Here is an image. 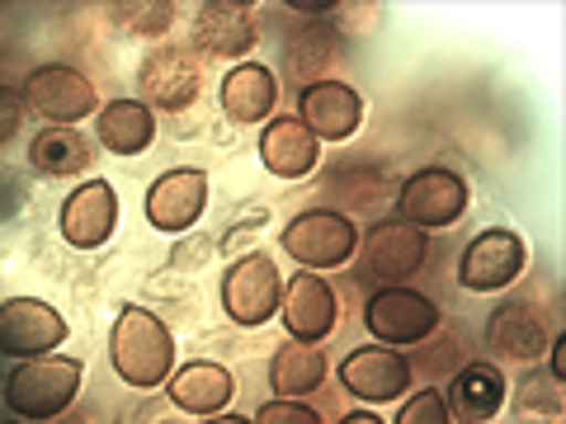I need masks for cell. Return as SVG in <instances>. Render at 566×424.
<instances>
[{
	"label": "cell",
	"mask_w": 566,
	"mask_h": 424,
	"mask_svg": "<svg viewBox=\"0 0 566 424\" xmlns=\"http://www.w3.org/2000/svg\"><path fill=\"white\" fill-rule=\"evenodd\" d=\"M397 203H401V222L420 226V232H439V226H453L458 218H463L472 193H468V180L458 170L424 166L401 184Z\"/></svg>",
	"instance_id": "obj_7"
},
{
	"label": "cell",
	"mask_w": 566,
	"mask_h": 424,
	"mask_svg": "<svg viewBox=\"0 0 566 424\" xmlns=\"http://www.w3.org/2000/svg\"><path fill=\"white\" fill-rule=\"evenodd\" d=\"M85 368L81 359H62V353H43V359H24L6 378V405L20 420H52L62 415L81 392Z\"/></svg>",
	"instance_id": "obj_2"
},
{
	"label": "cell",
	"mask_w": 566,
	"mask_h": 424,
	"mask_svg": "<svg viewBox=\"0 0 566 424\" xmlns=\"http://www.w3.org/2000/svg\"><path fill=\"white\" fill-rule=\"evenodd\" d=\"M24 109L39 114L48 128H76L81 118L99 114V95L85 71L66 66V62H48L24 81Z\"/></svg>",
	"instance_id": "obj_5"
},
{
	"label": "cell",
	"mask_w": 566,
	"mask_h": 424,
	"mask_svg": "<svg viewBox=\"0 0 566 424\" xmlns=\"http://www.w3.org/2000/svg\"><path fill=\"white\" fill-rule=\"evenodd\" d=\"M505 401H510V382L495 363H468L444 392L453 424H491Z\"/></svg>",
	"instance_id": "obj_19"
},
{
	"label": "cell",
	"mask_w": 566,
	"mask_h": 424,
	"mask_svg": "<svg viewBox=\"0 0 566 424\" xmlns=\"http://www.w3.org/2000/svg\"><path fill=\"white\" fill-rule=\"evenodd\" d=\"M359 274L374 278L378 288H401L411 278L424 255H430V236L411 222H378L368 236H359Z\"/></svg>",
	"instance_id": "obj_6"
},
{
	"label": "cell",
	"mask_w": 566,
	"mask_h": 424,
	"mask_svg": "<svg viewBox=\"0 0 566 424\" xmlns=\"http://www.w3.org/2000/svg\"><path fill=\"white\" fill-rule=\"evenodd\" d=\"M156 141V118L142 99H114L99 109L95 123V147L114 156H142Z\"/></svg>",
	"instance_id": "obj_24"
},
{
	"label": "cell",
	"mask_w": 566,
	"mask_h": 424,
	"mask_svg": "<svg viewBox=\"0 0 566 424\" xmlns=\"http://www.w3.org/2000/svg\"><path fill=\"white\" fill-rule=\"evenodd\" d=\"M297 123L316 141H349L364 123V99L345 81H312L297 95Z\"/></svg>",
	"instance_id": "obj_14"
},
{
	"label": "cell",
	"mask_w": 566,
	"mask_h": 424,
	"mask_svg": "<svg viewBox=\"0 0 566 424\" xmlns=\"http://www.w3.org/2000/svg\"><path fill=\"white\" fill-rule=\"evenodd\" d=\"M392 424H453L449 420V405H444V392H416L411 401H401V411Z\"/></svg>",
	"instance_id": "obj_28"
},
{
	"label": "cell",
	"mask_w": 566,
	"mask_h": 424,
	"mask_svg": "<svg viewBox=\"0 0 566 424\" xmlns=\"http://www.w3.org/2000/svg\"><path fill=\"white\" fill-rule=\"evenodd\" d=\"M109 359H114V373L128 386L151 392V386H166L175 373V335L166 330V321L156 311L128 303L114 321Z\"/></svg>",
	"instance_id": "obj_1"
},
{
	"label": "cell",
	"mask_w": 566,
	"mask_h": 424,
	"mask_svg": "<svg viewBox=\"0 0 566 424\" xmlns=\"http://www.w3.org/2000/svg\"><path fill=\"white\" fill-rule=\"evenodd\" d=\"M326 382V353L316 344H283L270 363V386L279 401H303Z\"/></svg>",
	"instance_id": "obj_25"
},
{
	"label": "cell",
	"mask_w": 566,
	"mask_h": 424,
	"mask_svg": "<svg viewBox=\"0 0 566 424\" xmlns=\"http://www.w3.org/2000/svg\"><path fill=\"white\" fill-rule=\"evenodd\" d=\"M547 373L566 382V335H553V344H547Z\"/></svg>",
	"instance_id": "obj_31"
},
{
	"label": "cell",
	"mask_w": 566,
	"mask_h": 424,
	"mask_svg": "<svg viewBox=\"0 0 566 424\" xmlns=\"http://www.w3.org/2000/svg\"><path fill=\"white\" fill-rule=\"evenodd\" d=\"M364 326L378 344H420L439 330V307L416 288H378L364 307Z\"/></svg>",
	"instance_id": "obj_9"
},
{
	"label": "cell",
	"mask_w": 566,
	"mask_h": 424,
	"mask_svg": "<svg viewBox=\"0 0 566 424\" xmlns=\"http://www.w3.org/2000/svg\"><path fill=\"white\" fill-rule=\"evenodd\" d=\"M340 424H387V420H378L374 411H349V415H340Z\"/></svg>",
	"instance_id": "obj_32"
},
{
	"label": "cell",
	"mask_w": 566,
	"mask_h": 424,
	"mask_svg": "<svg viewBox=\"0 0 566 424\" xmlns=\"http://www.w3.org/2000/svg\"><path fill=\"white\" fill-rule=\"evenodd\" d=\"M283 255L297 259V269H340V264L354 259L359 251V226H354L345 212L335 208H312V212H297V218L283 226Z\"/></svg>",
	"instance_id": "obj_3"
},
{
	"label": "cell",
	"mask_w": 566,
	"mask_h": 424,
	"mask_svg": "<svg viewBox=\"0 0 566 424\" xmlns=\"http://www.w3.org/2000/svg\"><path fill=\"white\" fill-rule=\"evenodd\" d=\"M340 382H345V392L359 401H374V405L401 401L406 386H411V359L397 349H378V344L354 349L340 363Z\"/></svg>",
	"instance_id": "obj_17"
},
{
	"label": "cell",
	"mask_w": 566,
	"mask_h": 424,
	"mask_svg": "<svg viewBox=\"0 0 566 424\" xmlns=\"http://www.w3.org/2000/svg\"><path fill=\"white\" fill-rule=\"evenodd\" d=\"M147 222L156 226V232L166 236H180L189 232L193 222L203 218L208 208V174L203 170H166L161 180H151L147 189Z\"/></svg>",
	"instance_id": "obj_16"
},
{
	"label": "cell",
	"mask_w": 566,
	"mask_h": 424,
	"mask_svg": "<svg viewBox=\"0 0 566 424\" xmlns=\"http://www.w3.org/2000/svg\"><path fill=\"white\" fill-rule=\"evenodd\" d=\"M95 166V137L81 128H43L29 141V170L43 180H71V174Z\"/></svg>",
	"instance_id": "obj_23"
},
{
	"label": "cell",
	"mask_w": 566,
	"mask_h": 424,
	"mask_svg": "<svg viewBox=\"0 0 566 424\" xmlns=\"http://www.w3.org/2000/svg\"><path fill=\"white\" fill-rule=\"evenodd\" d=\"M109 20L133 39H161L175 24V6L170 0H123V6H109Z\"/></svg>",
	"instance_id": "obj_26"
},
{
	"label": "cell",
	"mask_w": 566,
	"mask_h": 424,
	"mask_svg": "<svg viewBox=\"0 0 566 424\" xmlns=\"http://www.w3.org/2000/svg\"><path fill=\"white\" fill-rule=\"evenodd\" d=\"M218 104H222L227 123H241V128H251V123H264V118L274 114V104H279V81H274V71L260 66V62L232 66V71H227V81L218 85Z\"/></svg>",
	"instance_id": "obj_21"
},
{
	"label": "cell",
	"mask_w": 566,
	"mask_h": 424,
	"mask_svg": "<svg viewBox=\"0 0 566 424\" xmlns=\"http://www.w3.org/2000/svg\"><path fill=\"white\" fill-rule=\"evenodd\" d=\"M118 226V193L109 180H85L57 212V232L71 251H99Z\"/></svg>",
	"instance_id": "obj_12"
},
{
	"label": "cell",
	"mask_w": 566,
	"mask_h": 424,
	"mask_svg": "<svg viewBox=\"0 0 566 424\" xmlns=\"http://www.w3.org/2000/svg\"><path fill=\"white\" fill-rule=\"evenodd\" d=\"M260 161L274 180H303L322 161V141L297 123V114H279L260 132Z\"/></svg>",
	"instance_id": "obj_18"
},
{
	"label": "cell",
	"mask_w": 566,
	"mask_h": 424,
	"mask_svg": "<svg viewBox=\"0 0 566 424\" xmlns=\"http://www.w3.org/2000/svg\"><path fill=\"white\" fill-rule=\"evenodd\" d=\"M524 264H528L524 236L510 232V226H486L482 236L468 241L463 259H458V283L468 293H501L524 274Z\"/></svg>",
	"instance_id": "obj_8"
},
{
	"label": "cell",
	"mask_w": 566,
	"mask_h": 424,
	"mask_svg": "<svg viewBox=\"0 0 566 424\" xmlns=\"http://www.w3.org/2000/svg\"><path fill=\"white\" fill-rule=\"evenodd\" d=\"M520 415H562V382L547 373V368H528L515 396Z\"/></svg>",
	"instance_id": "obj_27"
},
{
	"label": "cell",
	"mask_w": 566,
	"mask_h": 424,
	"mask_svg": "<svg viewBox=\"0 0 566 424\" xmlns=\"http://www.w3.org/2000/svg\"><path fill=\"white\" fill-rule=\"evenodd\" d=\"M66 340V321L39 297H10L0 303V353L10 359H43V353L62 349Z\"/></svg>",
	"instance_id": "obj_11"
},
{
	"label": "cell",
	"mask_w": 566,
	"mask_h": 424,
	"mask_svg": "<svg viewBox=\"0 0 566 424\" xmlns=\"http://www.w3.org/2000/svg\"><path fill=\"white\" fill-rule=\"evenodd\" d=\"M279 303H283V278H279V264L264 251H251V255L227 264V274H222V311H227V321H237L245 330L270 326L279 316Z\"/></svg>",
	"instance_id": "obj_4"
},
{
	"label": "cell",
	"mask_w": 566,
	"mask_h": 424,
	"mask_svg": "<svg viewBox=\"0 0 566 424\" xmlns=\"http://www.w3.org/2000/svg\"><path fill=\"white\" fill-rule=\"evenodd\" d=\"M279 316H283V330H289L293 344H322L335 330V316L340 311H335V293L322 274H293L283 283Z\"/></svg>",
	"instance_id": "obj_13"
},
{
	"label": "cell",
	"mask_w": 566,
	"mask_h": 424,
	"mask_svg": "<svg viewBox=\"0 0 566 424\" xmlns=\"http://www.w3.org/2000/svg\"><path fill=\"white\" fill-rule=\"evenodd\" d=\"M193 47L203 57H245L260 39V24L245 0H203L193 10Z\"/></svg>",
	"instance_id": "obj_15"
},
{
	"label": "cell",
	"mask_w": 566,
	"mask_h": 424,
	"mask_svg": "<svg viewBox=\"0 0 566 424\" xmlns=\"http://www.w3.org/2000/svg\"><path fill=\"white\" fill-rule=\"evenodd\" d=\"M251 424H322V415L312 411V405H303V401H264L260 405V415L251 420Z\"/></svg>",
	"instance_id": "obj_29"
},
{
	"label": "cell",
	"mask_w": 566,
	"mask_h": 424,
	"mask_svg": "<svg viewBox=\"0 0 566 424\" xmlns=\"http://www.w3.org/2000/svg\"><path fill=\"white\" fill-rule=\"evenodd\" d=\"M20 123H24V95L0 85V141H10L20 132Z\"/></svg>",
	"instance_id": "obj_30"
},
{
	"label": "cell",
	"mask_w": 566,
	"mask_h": 424,
	"mask_svg": "<svg viewBox=\"0 0 566 424\" xmlns=\"http://www.w3.org/2000/svg\"><path fill=\"white\" fill-rule=\"evenodd\" d=\"M137 91L147 109H189L203 91V71L189 57V47H156L137 66Z\"/></svg>",
	"instance_id": "obj_10"
},
{
	"label": "cell",
	"mask_w": 566,
	"mask_h": 424,
	"mask_svg": "<svg viewBox=\"0 0 566 424\" xmlns=\"http://www.w3.org/2000/svg\"><path fill=\"white\" fill-rule=\"evenodd\" d=\"M486 344H491V353H501V359L534 368L547 353V344H553V330H547V321L528 303H505L491 311Z\"/></svg>",
	"instance_id": "obj_20"
},
{
	"label": "cell",
	"mask_w": 566,
	"mask_h": 424,
	"mask_svg": "<svg viewBox=\"0 0 566 424\" xmlns=\"http://www.w3.org/2000/svg\"><path fill=\"white\" fill-rule=\"evenodd\" d=\"M166 396L180 405L185 415H222L227 401L237 396V378L227 373L222 363L199 359V363H185L180 373H170Z\"/></svg>",
	"instance_id": "obj_22"
},
{
	"label": "cell",
	"mask_w": 566,
	"mask_h": 424,
	"mask_svg": "<svg viewBox=\"0 0 566 424\" xmlns=\"http://www.w3.org/2000/svg\"><path fill=\"white\" fill-rule=\"evenodd\" d=\"M203 424H251V420H245V415H232V411H227V415H208Z\"/></svg>",
	"instance_id": "obj_33"
}]
</instances>
